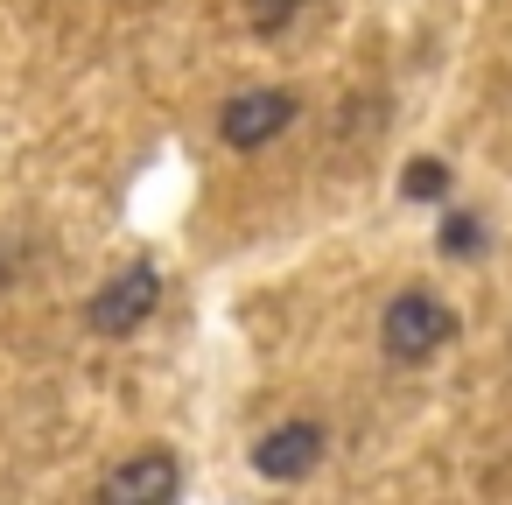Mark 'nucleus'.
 I'll list each match as a JSON object with an SVG mask.
<instances>
[{
  "label": "nucleus",
  "mask_w": 512,
  "mask_h": 505,
  "mask_svg": "<svg viewBox=\"0 0 512 505\" xmlns=\"http://www.w3.org/2000/svg\"><path fill=\"white\" fill-rule=\"evenodd\" d=\"M449 337H456V309L435 288H400L386 302V316H379V351L393 365H428Z\"/></svg>",
  "instance_id": "1"
},
{
  "label": "nucleus",
  "mask_w": 512,
  "mask_h": 505,
  "mask_svg": "<svg viewBox=\"0 0 512 505\" xmlns=\"http://www.w3.org/2000/svg\"><path fill=\"white\" fill-rule=\"evenodd\" d=\"M323 449H330V435H323L316 421H281V428H267V435L253 442V470H260L267 484H295V477H309V470L323 463Z\"/></svg>",
  "instance_id": "5"
},
{
  "label": "nucleus",
  "mask_w": 512,
  "mask_h": 505,
  "mask_svg": "<svg viewBox=\"0 0 512 505\" xmlns=\"http://www.w3.org/2000/svg\"><path fill=\"white\" fill-rule=\"evenodd\" d=\"M295 113H302V99H295L288 85H253V92H239V99L218 106V141H225L232 155H253V148L281 141V134L295 127Z\"/></svg>",
  "instance_id": "3"
},
{
  "label": "nucleus",
  "mask_w": 512,
  "mask_h": 505,
  "mask_svg": "<svg viewBox=\"0 0 512 505\" xmlns=\"http://www.w3.org/2000/svg\"><path fill=\"white\" fill-rule=\"evenodd\" d=\"M400 190H407L414 204H435V197H449V169H442L435 155H421V162H407V176H400Z\"/></svg>",
  "instance_id": "7"
},
{
  "label": "nucleus",
  "mask_w": 512,
  "mask_h": 505,
  "mask_svg": "<svg viewBox=\"0 0 512 505\" xmlns=\"http://www.w3.org/2000/svg\"><path fill=\"white\" fill-rule=\"evenodd\" d=\"M477 246H484V225H477V218H449L442 253H477Z\"/></svg>",
  "instance_id": "8"
},
{
  "label": "nucleus",
  "mask_w": 512,
  "mask_h": 505,
  "mask_svg": "<svg viewBox=\"0 0 512 505\" xmlns=\"http://www.w3.org/2000/svg\"><path fill=\"white\" fill-rule=\"evenodd\" d=\"M309 8H316V0H246V22H253V36H281V29H295Z\"/></svg>",
  "instance_id": "6"
},
{
  "label": "nucleus",
  "mask_w": 512,
  "mask_h": 505,
  "mask_svg": "<svg viewBox=\"0 0 512 505\" xmlns=\"http://www.w3.org/2000/svg\"><path fill=\"white\" fill-rule=\"evenodd\" d=\"M155 302H162V267H155V260H134V267H120V274L85 302V323H92V337L120 344V337H134V330L155 316Z\"/></svg>",
  "instance_id": "2"
},
{
  "label": "nucleus",
  "mask_w": 512,
  "mask_h": 505,
  "mask_svg": "<svg viewBox=\"0 0 512 505\" xmlns=\"http://www.w3.org/2000/svg\"><path fill=\"white\" fill-rule=\"evenodd\" d=\"M176 484H183V470L169 449H134L99 477V505H169Z\"/></svg>",
  "instance_id": "4"
}]
</instances>
